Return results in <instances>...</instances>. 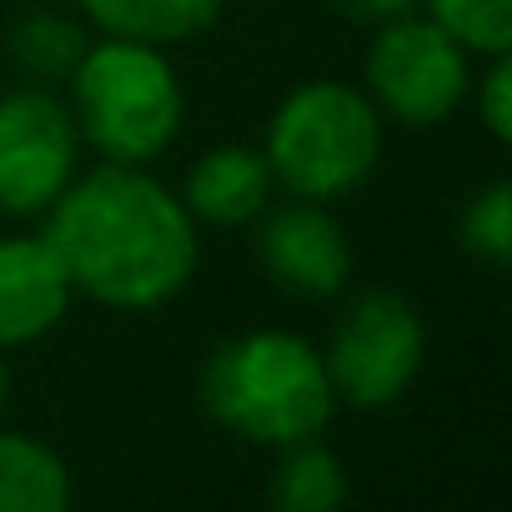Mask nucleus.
I'll list each match as a JSON object with an SVG mask.
<instances>
[{
    "mask_svg": "<svg viewBox=\"0 0 512 512\" xmlns=\"http://www.w3.org/2000/svg\"><path fill=\"white\" fill-rule=\"evenodd\" d=\"M46 216L71 287L111 312L166 307L201 262V231L186 201L126 161L76 176Z\"/></svg>",
    "mask_w": 512,
    "mask_h": 512,
    "instance_id": "obj_1",
    "label": "nucleus"
},
{
    "mask_svg": "<svg viewBox=\"0 0 512 512\" xmlns=\"http://www.w3.org/2000/svg\"><path fill=\"white\" fill-rule=\"evenodd\" d=\"M201 402L226 432L256 447L307 442L337 412V392L322 352L307 337L282 327L241 332L221 342L206 357Z\"/></svg>",
    "mask_w": 512,
    "mask_h": 512,
    "instance_id": "obj_2",
    "label": "nucleus"
},
{
    "mask_svg": "<svg viewBox=\"0 0 512 512\" xmlns=\"http://www.w3.org/2000/svg\"><path fill=\"white\" fill-rule=\"evenodd\" d=\"M66 81L76 131L106 161L146 166L181 136L186 91L176 81V66L166 61V46L126 36H101L96 46L86 41Z\"/></svg>",
    "mask_w": 512,
    "mask_h": 512,
    "instance_id": "obj_3",
    "label": "nucleus"
},
{
    "mask_svg": "<svg viewBox=\"0 0 512 512\" xmlns=\"http://www.w3.org/2000/svg\"><path fill=\"white\" fill-rule=\"evenodd\" d=\"M262 156L292 196L342 201L377 171L382 111L347 81H307L272 111Z\"/></svg>",
    "mask_w": 512,
    "mask_h": 512,
    "instance_id": "obj_4",
    "label": "nucleus"
},
{
    "mask_svg": "<svg viewBox=\"0 0 512 512\" xmlns=\"http://www.w3.org/2000/svg\"><path fill=\"white\" fill-rule=\"evenodd\" d=\"M472 91V51L432 16L382 21L367 46V96L402 126H442Z\"/></svg>",
    "mask_w": 512,
    "mask_h": 512,
    "instance_id": "obj_5",
    "label": "nucleus"
},
{
    "mask_svg": "<svg viewBox=\"0 0 512 512\" xmlns=\"http://www.w3.org/2000/svg\"><path fill=\"white\" fill-rule=\"evenodd\" d=\"M322 362H327L337 402L362 407V412L392 407L417 382V372L427 362L422 312L402 292H387V287L362 292L342 312Z\"/></svg>",
    "mask_w": 512,
    "mask_h": 512,
    "instance_id": "obj_6",
    "label": "nucleus"
},
{
    "mask_svg": "<svg viewBox=\"0 0 512 512\" xmlns=\"http://www.w3.org/2000/svg\"><path fill=\"white\" fill-rule=\"evenodd\" d=\"M81 131L66 101L46 86L0 96V216H46L76 181Z\"/></svg>",
    "mask_w": 512,
    "mask_h": 512,
    "instance_id": "obj_7",
    "label": "nucleus"
},
{
    "mask_svg": "<svg viewBox=\"0 0 512 512\" xmlns=\"http://www.w3.org/2000/svg\"><path fill=\"white\" fill-rule=\"evenodd\" d=\"M256 256L297 297H337L352 282V241L342 221L327 211V201H292L256 216Z\"/></svg>",
    "mask_w": 512,
    "mask_h": 512,
    "instance_id": "obj_8",
    "label": "nucleus"
},
{
    "mask_svg": "<svg viewBox=\"0 0 512 512\" xmlns=\"http://www.w3.org/2000/svg\"><path fill=\"white\" fill-rule=\"evenodd\" d=\"M76 302L71 272L46 231L0 236V352L41 342Z\"/></svg>",
    "mask_w": 512,
    "mask_h": 512,
    "instance_id": "obj_9",
    "label": "nucleus"
},
{
    "mask_svg": "<svg viewBox=\"0 0 512 512\" xmlns=\"http://www.w3.org/2000/svg\"><path fill=\"white\" fill-rule=\"evenodd\" d=\"M272 166L256 146H211L186 166L181 201L206 226H246L272 206Z\"/></svg>",
    "mask_w": 512,
    "mask_h": 512,
    "instance_id": "obj_10",
    "label": "nucleus"
},
{
    "mask_svg": "<svg viewBox=\"0 0 512 512\" xmlns=\"http://www.w3.org/2000/svg\"><path fill=\"white\" fill-rule=\"evenodd\" d=\"M76 6L101 36L181 46V41L206 36L221 21L226 0H76Z\"/></svg>",
    "mask_w": 512,
    "mask_h": 512,
    "instance_id": "obj_11",
    "label": "nucleus"
},
{
    "mask_svg": "<svg viewBox=\"0 0 512 512\" xmlns=\"http://www.w3.org/2000/svg\"><path fill=\"white\" fill-rule=\"evenodd\" d=\"M71 502V467L31 432H0V512H61Z\"/></svg>",
    "mask_w": 512,
    "mask_h": 512,
    "instance_id": "obj_12",
    "label": "nucleus"
},
{
    "mask_svg": "<svg viewBox=\"0 0 512 512\" xmlns=\"http://www.w3.org/2000/svg\"><path fill=\"white\" fill-rule=\"evenodd\" d=\"M272 502L287 507V512H332V507H342L347 502L342 462L317 437L282 447V467L272 477Z\"/></svg>",
    "mask_w": 512,
    "mask_h": 512,
    "instance_id": "obj_13",
    "label": "nucleus"
},
{
    "mask_svg": "<svg viewBox=\"0 0 512 512\" xmlns=\"http://www.w3.org/2000/svg\"><path fill=\"white\" fill-rule=\"evenodd\" d=\"M81 51H86L81 26L66 16H51V11H36L11 31V56L31 81H66L76 71Z\"/></svg>",
    "mask_w": 512,
    "mask_h": 512,
    "instance_id": "obj_14",
    "label": "nucleus"
},
{
    "mask_svg": "<svg viewBox=\"0 0 512 512\" xmlns=\"http://www.w3.org/2000/svg\"><path fill=\"white\" fill-rule=\"evenodd\" d=\"M422 6L472 56L512 51V0H422Z\"/></svg>",
    "mask_w": 512,
    "mask_h": 512,
    "instance_id": "obj_15",
    "label": "nucleus"
},
{
    "mask_svg": "<svg viewBox=\"0 0 512 512\" xmlns=\"http://www.w3.org/2000/svg\"><path fill=\"white\" fill-rule=\"evenodd\" d=\"M462 246L482 256L487 267H502L512 256V181L482 186L462 211Z\"/></svg>",
    "mask_w": 512,
    "mask_h": 512,
    "instance_id": "obj_16",
    "label": "nucleus"
},
{
    "mask_svg": "<svg viewBox=\"0 0 512 512\" xmlns=\"http://www.w3.org/2000/svg\"><path fill=\"white\" fill-rule=\"evenodd\" d=\"M472 101H477V121L487 126V136L512 141V61H507V51L487 56V71L472 86Z\"/></svg>",
    "mask_w": 512,
    "mask_h": 512,
    "instance_id": "obj_17",
    "label": "nucleus"
},
{
    "mask_svg": "<svg viewBox=\"0 0 512 512\" xmlns=\"http://www.w3.org/2000/svg\"><path fill=\"white\" fill-rule=\"evenodd\" d=\"M332 6H337L347 21L382 26V21H397V16H412V11H422V0H332Z\"/></svg>",
    "mask_w": 512,
    "mask_h": 512,
    "instance_id": "obj_18",
    "label": "nucleus"
},
{
    "mask_svg": "<svg viewBox=\"0 0 512 512\" xmlns=\"http://www.w3.org/2000/svg\"><path fill=\"white\" fill-rule=\"evenodd\" d=\"M6 392H11V377H6V357H0V412H6Z\"/></svg>",
    "mask_w": 512,
    "mask_h": 512,
    "instance_id": "obj_19",
    "label": "nucleus"
}]
</instances>
